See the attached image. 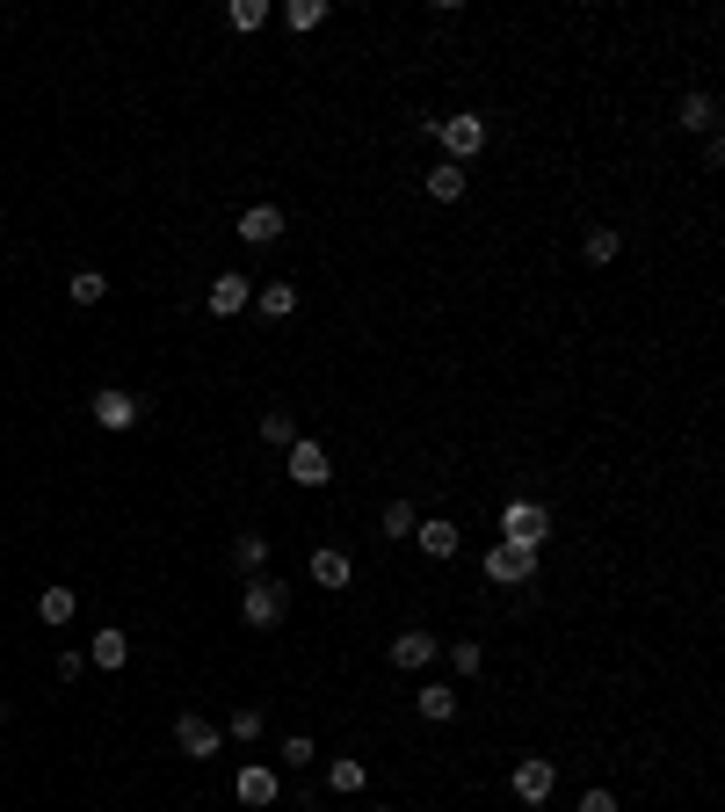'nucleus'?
I'll return each mask as SVG.
<instances>
[{"label": "nucleus", "instance_id": "f257e3e1", "mask_svg": "<svg viewBox=\"0 0 725 812\" xmlns=\"http://www.w3.org/2000/svg\"><path fill=\"white\" fill-rule=\"evenodd\" d=\"M429 139L443 145V160L450 167H465V160H479L486 153V139H494V131H486V117H429Z\"/></svg>", "mask_w": 725, "mask_h": 812}, {"label": "nucleus", "instance_id": "f03ea898", "mask_svg": "<svg viewBox=\"0 0 725 812\" xmlns=\"http://www.w3.org/2000/svg\"><path fill=\"white\" fill-rule=\"evenodd\" d=\"M240 617L255 624V631H277V624L291 617V588H283L277 573H247V588H240Z\"/></svg>", "mask_w": 725, "mask_h": 812}, {"label": "nucleus", "instance_id": "7ed1b4c3", "mask_svg": "<svg viewBox=\"0 0 725 812\" xmlns=\"http://www.w3.org/2000/svg\"><path fill=\"white\" fill-rule=\"evenodd\" d=\"M501 544L544 552V544H552V508H544V501H508L501 508Z\"/></svg>", "mask_w": 725, "mask_h": 812}, {"label": "nucleus", "instance_id": "20e7f679", "mask_svg": "<svg viewBox=\"0 0 725 812\" xmlns=\"http://www.w3.org/2000/svg\"><path fill=\"white\" fill-rule=\"evenodd\" d=\"M174 747H182L190 761H218L225 733H218V718H204V711H182V718H174Z\"/></svg>", "mask_w": 725, "mask_h": 812}, {"label": "nucleus", "instance_id": "39448f33", "mask_svg": "<svg viewBox=\"0 0 725 812\" xmlns=\"http://www.w3.org/2000/svg\"><path fill=\"white\" fill-rule=\"evenodd\" d=\"M479 573L494 581V588H522V581H537V552H522V544H494V552L479 559Z\"/></svg>", "mask_w": 725, "mask_h": 812}, {"label": "nucleus", "instance_id": "423d86ee", "mask_svg": "<svg viewBox=\"0 0 725 812\" xmlns=\"http://www.w3.org/2000/svg\"><path fill=\"white\" fill-rule=\"evenodd\" d=\"M552 783H559L552 755H522L516 769H508V791H516L522 805H544V798H552Z\"/></svg>", "mask_w": 725, "mask_h": 812}, {"label": "nucleus", "instance_id": "0eeeda50", "mask_svg": "<svg viewBox=\"0 0 725 812\" xmlns=\"http://www.w3.org/2000/svg\"><path fill=\"white\" fill-rule=\"evenodd\" d=\"M283 472H291L297 486H334V457L312 443V435H297V443L283 450Z\"/></svg>", "mask_w": 725, "mask_h": 812}, {"label": "nucleus", "instance_id": "6e6552de", "mask_svg": "<svg viewBox=\"0 0 725 812\" xmlns=\"http://www.w3.org/2000/svg\"><path fill=\"white\" fill-rule=\"evenodd\" d=\"M204 305L218 312V320H232V312L255 305V283H247L240 269H218V277H210V291H204Z\"/></svg>", "mask_w": 725, "mask_h": 812}, {"label": "nucleus", "instance_id": "1a4fd4ad", "mask_svg": "<svg viewBox=\"0 0 725 812\" xmlns=\"http://www.w3.org/2000/svg\"><path fill=\"white\" fill-rule=\"evenodd\" d=\"M87 407H95V421H102L109 435H123V429H139V399L123 392V385H102V392L87 399Z\"/></svg>", "mask_w": 725, "mask_h": 812}, {"label": "nucleus", "instance_id": "9d476101", "mask_svg": "<svg viewBox=\"0 0 725 812\" xmlns=\"http://www.w3.org/2000/svg\"><path fill=\"white\" fill-rule=\"evenodd\" d=\"M232 798L261 812V805H277V798H283V783H277V769H269V761H247L240 777H232Z\"/></svg>", "mask_w": 725, "mask_h": 812}, {"label": "nucleus", "instance_id": "9b49d317", "mask_svg": "<svg viewBox=\"0 0 725 812\" xmlns=\"http://www.w3.org/2000/svg\"><path fill=\"white\" fill-rule=\"evenodd\" d=\"M435 653H443V639H435V631H399V639H392V668H399V674H421Z\"/></svg>", "mask_w": 725, "mask_h": 812}, {"label": "nucleus", "instance_id": "f8f14e48", "mask_svg": "<svg viewBox=\"0 0 725 812\" xmlns=\"http://www.w3.org/2000/svg\"><path fill=\"white\" fill-rule=\"evenodd\" d=\"M312 581H320L327 595H342L348 581H356V559H348L342 544H320V552H312Z\"/></svg>", "mask_w": 725, "mask_h": 812}, {"label": "nucleus", "instance_id": "ddd939ff", "mask_svg": "<svg viewBox=\"0 0 725 812\" xmlns=\"http://www.w3.org/2000/svg\"><path fill=\"white\" fill-rule=\"evenodd\" d=\"M123 660H131V639H123L117 624H102L95 639H87V668H102V674H117Z\"/></svg>", "mask_w": 725, "mask_h": 812}, {"label": "nucleus", "instance_id": "4468645a", "mask_svg": "<svg viewBox=\"0 0 725 812\" xmlns=\"http://www.w3.org/2000/svg\"><path fill=\"white\" fill-rule=\"evenodd\" d=\"M240 240H247V247L283 240V210H277V204H247V210H240Z\"/></svg>", "mask_w": 725, "mask_h": 812}, {"label": "nucleus", "instance_id": "2eb2a0df", "mask_svg": "<svg viewBox=\"0 0 725 812\" xmlns=\"http://www.w3.org/2000/svg\"><path fill=\"white\" fill-rule=\"evenodd\" d=\"M414 544H421V559H457L465 552L457 522H414Z\"/></svg>", "mask_w": 725, "mask_h": 812}, {"label": "nucleus", "instance_id": "dca6fc26", "mask_svg": "<svg viewBox=\"0 0 725 812\" xmlns=\"http://www.w3.org/2000/svg\"><path fill=\"white\" fill-rule=\"evenodd\" d=\"M36 617H44V624L58 631V624H73V617H80V595H73L66 581H44V595H36Z\"/></svg>", "mask_w": 725, "mask_h": 812}, {"label": "nucleus", "instance_id": "f3484780", "mask_svg": "<svg viewBox=\"0 0 725 812\" xmlns=\"http://www.w3.org/2000/svg\"><path fill=\"white\" fill-rule=\"evenodd\" d=\"M414 711L429 718V726H450V718H457V690H450V682H421V690H414Z\"/></svg>", "mask_w": 725, "mask_h": 812}, {"label": "nucleus", "instance_id": "a211bd4d", "mask_svg": "<svg viewBox=\"0 0 725 812\" xmlns=\"http://www.w3.org/2000/svg\"><path fill=\"white\" fill-rule=\"evenodd\" d=\"M255 312H261V320H291V312H297V283H255Z\"/></svg>", "mask_w": 725, "mask_h": 812}, {"label": "nucleus", "instance_id": "6ab92c4d", "mask_svg": "<svg viewBox=\"0 0 725 812\" xmlns=\"http://www.w3.org/2000/svg\"><path fill=\"white\" fill-rule=\"evenodd\" d=\"M362 783H370V769H362L356 755H334V761H327V791H334V798H356Z\"/></svg>", "mask_w": 725, "mask_h": 812}, {"label": "nucleus", "instance_id": "aec40b11", "mask_svg": "<svg viewBox=\"0 0 725 812\" xmlns=\"http://www.w3.org/2000/svg\"><path fill=\"white\" fill-rule=\"evenodd\" d=\"M682 131H704V139L718 131V102H711L704 87H690V95H682Z\"/></svg>", "mask_w": 725, "mask_h": 812}, {"label": "nucleus", "instance_id": "412c9836", "mask_svg": "<svg viewBox=\"0 0 725 812\" xmlns=\"http://www.w3.org/2000/svg\"><path fill=\"white\" fill-rule=\"evenodd\" d=\"M232 566H240V573H269V537L240 530V537H232Z\"/></svg>", "mask_w": 725, "mask_h": 812}, {"label": "nucleus", "instance_id": "4be33fe9", "mask_svg": "<svg viewBox=\"0 0 725 812\" xmlns=\"http://www.w3.org/2000/svg\"><path fill=\"white\" fill-rule=\"evenodd\" d=\"M465 182H472V174L450 167V160H435V167H429V196H435V204H457V196H465Z\"/></svg>", "mask_w": 725, "mask_h": 812}, {"label": "nucleus", "instance_id": "5701e85b", "mask_svg": "<svg viewBox=\"0 0 725 812\" xmlns=\"http://www.w3.org/2000/svg\"><path fill=\"white\" fill-rule=\"evenodd\" d=\"M581 255L595 261V269H609V261L624 255V232H609V225H587V240H581Z\"/></svg>", "mask_w": 725, "mask_h": 812}, {"label": "nucleus", "instance_id": "b1692460", "mask_svg": "<svg viewBox=\"0 0 725 812\" xmlns=\"http://www.w3.org/2000/svg\"><path fill=\"white\" fill-rule=\"evenodd\" d=\"M261 443H269V450L297 443V414H291V407H269V414H261Z\"/></svg>", "mask_w": 725, "mask_h": 812}, {"label": "nucleus", "instance_id": "393cba45", "mask_svg": "<svg viewBox=\"0 0 725 812\" xmlns=\"http://www.w3.org/2000/svg\"><path fill=\"white\" fill-rule=\"evenodd\" d=\"M261 726H269V718H261V711H255V704H240V711H232V718H225V740H240V747H255V740H261Z\"/></svg>", "mask_w": 725, "mask_h": 812}, {"label": "nucleus", "instance_id": "a878e982", "mask_svg": "<svg viewBox=\"0 0 725 812\" xmlns=\"http://www.w3.org/2000/svg\"><path fill=\"white\" fill-rule=\"evenodd\" d=\"M66 297H73V305H102V297H109V277H102V269H80V277L66 283Z\"/></svg>", "mask_w": 725, "mask_h": 812}, {"label": "nucleus", "instance_id": "bb28decb", "mask_svg": "<svg viewBox=\"0 0 725 812\" xmlns=\"http://www.w3.org/2000/svg\"><path fill=\"white\" fill-rule=\"evenodd\" d=\"M414 522H421V508H414V501H392L378 530H385V544H399V537H414Z\"/></svg>", "mask_w": 725, "mask_h": 812}, {"label": "nucleus", "instance_id": "cd10ccee", "mask_svg": "<svg viewBox=\"0 0 725 812\" xmlns=\"http://www.w3.org/2000/svg\"><path fill=\"white\" fill-rule=\"evenodd\" d=\"M450 668H457V674H479L486 668V646L479 639H450Z\"/></svg>", "mask_w": 725, "mask_h": 812}, {"label": "nucleus", "instance_id": "c85d7f7f", "mask_svg": "<svg viewBox=\"0 0 725 812\" xmlns=\"http://www.w3.org/2000/svg\"><path fill=\"white\" fill-rule=\"evenodd\" d=\"M277 761H283V769H312V761H320V747H312L305 733H291V740L277 747Z\"/></svg>", "mask_w": 725, "mask_h": 812}, {"label": "nucleus", "instance_id": "c756f323", "mask_svg": "<svg viewBox=\"0 0 725 812\" xmlns=\"http://www.w3.org/2000/svg\"><path fill=\"white\" fill-rule=\"evenodd\" d=\"M283 22H291V30H320V22H327V0H291Z\"/></svg>", "mask_w": 725, "mask_h": 812}, {"label": "nucleus", "instance_id": "7c9ffc66", "mask_svg": "<svg viewBox=\"0 0 725 812\" xmlns=\"http://www.w3.org/2000/svg\"><path fill=\"white\" fill-rule=\"evenodd\" d=\"M225 15H232V30H261V22H269V0H232Z\"/></svg>", "mask_w": 725, "mask_h": 812}, {"label": "nucleus", "instance_id": "2f4dec72", "mask_svg": "<svg viewBox=\"0 0 725 812\" xmlns=\"http://www.w3.org/2000/svg\"><path fill=\"white\" fill-rule=\"evenodd\" d=\"M581 812H617V791H609V783H595V791H581Z\"/></svg>", "mask_w": 725, "mask_h": 812}, {"label": "nucleus", "instance_id": "473e14b6", "mask_svg": "<svg viewBox=\"0 0 725 812\" xmlns=\"http://www.w3.org/2000/svg\"><path fill=\"white\" fill-rule=\"evenodd\" d=\"M52 674H58V682H80V674H87V653H58Z\"/></svg>", "mask_w": 725, "mask_h": 812}, {"label": "nucleus", "instance_id": "72a5a7b5", "mask_svg": "<svg viewBox=\"0 0 725 812\" xmlns=\"http://www.w3.org/2000/svg\"><path fill=\"white\" fill-rule=\"evenodd\" d=\"M0 726H8V704H0Z\"/></svg>", "mask_w": 725, "mask_h": 812}, {"label": "nucleus", "instance_id": "f704fd0d", "mask_svg": "<svg viewBox=\"0 0 725 812\" xmlns=\"http://www.w3.org/2000/svg\"><path fill=\"white\" fill-rule=\"evenodd\" d=\"M370 812H392V805H370Z\"/></svg>", "mask_w": 725, "mask_h": 812}]
</instances>
